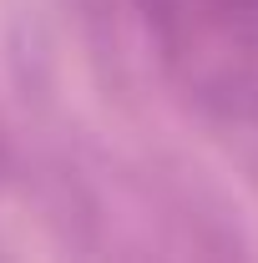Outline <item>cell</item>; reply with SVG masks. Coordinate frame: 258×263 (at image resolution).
<instances>
[{
	"mask_svg": "<svg viewBox=\"0 0 258 263\" xmlns=\"http://www.w3.org/2000/svg\"><path fill=\"white\" fill-rule=\"evenodd\" d=\"M167 66L228 117L258 111V0H142Z\"/></svg>",
	"mask_w": 258,
	"mask_h": 263,
	"instance_id": "1",
	"label": "cell"
}]
</instances>
